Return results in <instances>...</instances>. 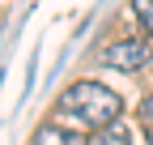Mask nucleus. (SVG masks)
<instances>
[{"instance_id": "1", "label": "nucleus", "mask_w": 153, "mask_h": 145, "mask_svg": "<svg viewBox=\"0 0 153 145\" xmlns=\"http://www.w3.org/2000/svg\"><path fill=\"white\" fill-rule=\"evenodd\" d=\"M115 120H123V102L102 81H72L64 94L55 98V115H51V124H60L68 132H81V137L106 128Z\"/></svg>"}, {"instance_id": "6", "label": "nucleus", "mask_w": 153, "mask_h": 145, "mask_svg": "<svg viewBox=\"0 0 153 145\" xmlns=\"http://www.w3.org/2000/svg\"><path fill=\"white\" fill-rule=\"evenodd\" d=\"M140 124H145V128H153V90H149L145 102H140Z\"/></svg>"}, {"instance_id": "4", "label": "nucleus", "mask_w": 153, "mask_h": 145, "mask_svg": "<svg viewBox=\"0 0 153 145\" xmlns=\"http://www.w3.org/2000/svg\"><path fill=\"white\" fill-rule=\"evenodd\" d=\"M34 145H89L81 132H68L60 124H43V128L34 132Z\"/></svg>"}, {"instance_id": "3", "label": "nucleus", "mask_w": 153, "mask_h": 145, "mask_svg": "<svg viewBox=\"0 0 153 145\" xmlns=\"http://www.w3.org/2000/svg\"><path fill=\"white\" fill-rule=\"evenodd\" d=\"M140 128H145V124H140ZM140 128L128 124V120H115V124H106V128L89 132V145H140Z\"/></svg>"}, {"instance_id": "7", "label": "nucleus", "mask_w": 153, "mask_h": 145, "mask_svg": "<svg viewBox=\"0 0 153 145\" xmlns=\"http://www.w3.org/2000/svg\"><path fill=\"white\" fill-rule=\"evenodd\" d=\"M145 72H149V77H153V47H149V60H145Z\"/></svg>"}, {"instance_id": "2", "label": "nucleus", "mask_w": 153, "mask_h": 145, "mask_svg": "<svg viewBox=\"0 0 153 145\" xmlns=\"http://www.w3.org/2000/svg\"><path fill=\"white\" fill-rule=\"evenodd\" d=\"M149 39H111L102 51H98V60L106 64V68H119V72H140L145 68V60H149Z\"/></svg>"}, {"instance_id": "5", "label": "nucleus", "mask_w": 153, "mask_h": 145, "mask_svg": "<svg viewBox=\"0 0 153 145\" xmlns=\"http://www.w3.org/2000/svg\"><path fill=\"white\" fill-rule=\"evenodd\" d=\"M132 17L140 22L145 34H153V0H132Z\"/></svg>"}]
</instances>
